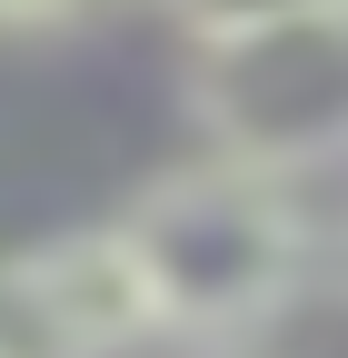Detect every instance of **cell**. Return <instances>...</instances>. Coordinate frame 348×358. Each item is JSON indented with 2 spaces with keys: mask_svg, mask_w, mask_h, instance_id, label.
<instances>
[{
  "mask_svg": "<svg viewBox=\"0 0 348 358\" xmlns=\"http://www.w3.org/2000/svg\"><path fill=\"white\" fill-rule=\"evenodd\" d=\"M140 348H159V308L110 219L0 249V358H140Z\"/></svg>",
  "mask_w": 348,
  "mask_h": 358,
  "instance_id": "cell-3",
  "label": "cell"
},
{
  "mask_svg": "<svg viewBox=\"0 0 348 358\" xmlns=\"http://www.w3.org/2000/svg\"><path fill=\"white\" fill-rule=\"evenodd\" d=\"M110 0H0V40H60V30H90Z\"/></svg>",
  "mask_w": 348,
  "mask_h": 358,
  "instance_id": "cell-5",
  "label": "cell"
},
{
  "mask_svg": "<svg viewBox=\"0 0 348 358\" xmlns=\"http://www.w3.org/2000/svg\"><path fill=\"white\" fill-rule=\"evenodd\" d=\"M189 110L209 159H239L259 179H309L348 159V10L269 20L239 40L189 50Z\"/></svg>",
  "mask_w": 348,
  "mask_h": 358,
  "instance_id": "cell-2",
  "label": "cell"
},
{
  "mask_svg": "<svg viewBox=\"0 0 348 358\" xmlns=\"http://www.w3.org/2000/svg\"><path fill=\"white\" fill-rule=\"evenodd\" d=\"M199 50V40H239V30H269V20H309V10H348V0H150Z\"/></svg>",
  "mask_w": 348,
  "mask_h": 358,
  "instance_id": "cell-4",
  "label": "cell"
},
{
  "mask_svg": "<svg viewBox=\"0 0 348 358\" xmlns=\"http://www.w3.org/2000/svg\"><path fill=\"white\" fill-rule=\"evenodd\" d=\"M159 358H259V348H199V338H159Z\"/></svg>",
  "mask_w": 348,
  "mask_h": 358,
  "instance_id": "cell-6",
  "label": "cell"
},
{
  "mask_svg": "<svg viewBox=\"0 0 348 358\" xmlns=\"http://www.w3.org/2000/svg\"><path fill=\"white\" fill-rule=\"evenodd\" d=\"M110 229L140 259L159 338L259 348L279 329V308L309 289V209H298V189L239 169V159H209V150L159 169Z\"/></svg>",
  "mask_w": 348,
  "mask_h": 358,
  "instance_id": "cell-1",
  "label": "cell"
}]
</instances>
